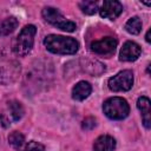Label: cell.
<instances>
[{
	"instance_id": "1",
	"label": "cell",
	"mask_w": 151,
	"mask_h": 151,
	"mask_svg": "<svg viewBox=\"0 0 151 151\" xmlns=\"http://www.w3.org/2000/svg\"><path fill=\"white\" fill-rule=\"evenodd\" d=\"M45 47L55 54H74L78 51V41L70 37L51 34L44 39Z\"/></svg>"
},
{
	"instance_id": "2",
	"label": "cell",
	"mask_w": 151,
	"mask_h": 151,
	"mask_svg": "<svg viewBox=\"0 0 151 151\" xmlns=\"http://www.w3.org/2000/svg\"><path fill=\"white\" fill-rule=\"evenodd\" d=\"M35 32H37V28L33 25H27L21 29V32L17 37L13 45V51L17 55L28 54V52L33 47Z\"/></svg>"
},
{
	"instance_id": "3",
	"label": "cell",
	"mask_w": 151,
	"mask_h": 151,
	"mask_svg": "<svg viewBox=\"0 0 151 151\" xmlns=\"http://www.w3.org/2000/svg\"><path fill=\"white\" fill-rule=\"evenodd\" d=\"M103 110H104V113L110 119L119 120V119H124L125 117H127L130 107L125 99L120 97H113V98L107 99L104 103Z\"/></svg>"
},
{
	"instance_id": "4",
	"label": "cell",
	"mask_w": 151,
	"mask_h": 151,
	"mask_svg": "<svg viewBox=\"0 0 151 151\" xmlns=\"http://www.w3.org/2000/svg\"><path fill=\"white\" fill-rule=\"evenodd\" d=\"M42 17L44 19L50 22L51 25L63 29V31H66V32H73L77 26L74 22L70 21V20H66L64 18V15L57 9V8H53V7H45L42 9Z\"/></svg>"
},
{
	"instance_id": "5",
	"label": "cell",
	"mask_w": 151,
	"mask_h": 151,
	"mask_svg": "<svg viewBox=\"0 0 151 151\" xmlns=\"http://www.w3.org/2000/svg\"><path fill=\"white\" fill-rule=\"evenodd\" d=\"M133 85V74L130 70H124L109 80V88L114 92L127 91Z\"/></svg>"
},
{
	"instance_id": "6",
	"label": "cell",
	"mask_w": 151,
	"mask_h": 151,
	"mask_svg": "<svg viewBox=\"0 0 151 151\" xmlns=\"http://www.w3.org/2000/svg\"><path fill=\"white\" fill-rule=\"evenodd\" d=\"M24 116V107L21 103L17 100H11L7 103V111L6 113H0V122L1 124L7 127L9 126L11 122H18Z\"/></svg>"
},
{
	"instance_id": "7",
	"label": "cell",
	"mask_w": 151,
	"mask_h": 151,
	"mask_svg": "<svg viewBox=\"0 0 151 151\" xmlns=\"http://www.w3.org/2000/svg\"><path fill=\"white\" fill-rule=\"evenodd\" d=\"M117 44L118 42L113 37H105L99 40H94L91 44V50L100 55H111L114 53Z\"/></svg>"
},
{
	"instance_id": "8",
	"label": "cell",
	"mask_w": 151,
	"mask_h": 151,
	"mask_svg": "<svg viewBox=\"0 0 151 151\" xmlns=\"http://www.w3.org/2000/svg\"><path fill=\"white\" fill-rule=\"evenodd\" d=\"M100 11V15L103 18H107L110 20L116 19L123 11V5L119 1H112V0H106L103 2Z\"/></svg>"
},
{
	"instance_id": "9",
	"label": "cell",
	"mask_w": 151,
	"mask_h": 151,
	"mask_svg": "<svg viewBox=\"0 0 151 151\" xmlns=\"http://www.w3.org/2000/svg\"><path fill=\"white\" fill-rule=\"evenodd\" d=\"M140 54V47L133 41H126L119 53V58L123 61H134Z\"/></svg>"
},
{
	"instance_id": "10",
	"label": "cell",
	"mask_w": 151,
	"mask_h": 151,
	"mask_svg": "<svg viewBox=\"0 0 151 151\" xmlns=\"http://www.w3.org/2000/svg\"><path fill=\"white\" fill-rule=\"evenodd\" d=\"M137 106L139 111L142 112V118H143V124L146 129H150V123H151V103L147 97H140L137 101Z\"/></svg>"
},
{
	"instance_id": "11",
	"label": "cell",
	"mask_w": 151,
	"mask_h": 151,
	"mask_svg": "<svg viewBox=\"0 0 151 151\" xmlns=\"http://www.w3.org/2000/svg\"><path fill=\"white\" fill-rule=\"evenodd\" d=\"M114 149H116V140L107 134L98 137L93 144L94 151H114Z\"/></svg>"
},
{
	"instance_id": "12",
	"label": "cell",
	"mask_w": 151,
	"mask_h": 151,
	"mask_svg": "<svg viewBox=\"0 0 151 151\" xmlns=\"http://www.w3.org/2000/svg\"><path fill=\"white\" fill-rule=\"evenodd\" d=\"M91 85L87 81H79L72 90V97L76 100H84L91 93Z\"/></svg>"
},
{
	"instance_id": "13",
	"label": "cell",
	"mask_w": 151,
	"mask_h": 151,
	"mask_svg": "<svg viewBox=\"0 0 151 151\" xmlns=\"http://www.w3.org/2000/svg\"><path fill=\"white\" fill-rule=\"evenodd\" d=\"M18 26V20L14 17L6 18L0 22V35H7L12 33Z\"/></svg>"
},
{
	"instance_id": "14",
	"label": "cell",
	"mask_w": 151,
	"mask_h": 151,
	"mask_svg": "<svg viewBox=\"0 0 151 151\" xmlns=\"http://www.w3.org/2000/svg\"><path fill=\"white\" fill-rule=\"evenodd\" d=\"M125 29L131 34H138L142 31V21L138 17H133L125 24Z\"/></svg>"
},
{
	"instance_id": "15",
	"label": "cell",
	"mask_w": 151,
	"mask_h": 151,
	"mask_svg": "<svg viewBox=\"0 0 151 151\" xmlns=\"http://www.w3.org/2000/svg\"><path fill=\"white\" fill-rule=\"evenodd\" d=\"M8 142L9 144L14 147V149H20L24 143H25V137L21 132H18V131H13L9 136H8Z\"/></svg>"
},
{
	"instance_id": "16",
	"label": "cell",
	"mask_w": 151,
	"mask_h": 151,
	"mask_svg": "<svg viewBox=\"0 0 151 151\" xmlns=\"http://www.w3.org/2000/svg\"><path fill=\"white\" fill-rule=\"evenodd\" d=\"M80 9L86 14H94L98 9V4L96 1H81L79 2Z\"/></svg>"
},
{
	"instance_id": "17",
	"label": "cell",
	"mask_w": 151,
	"mask_h": 151,
	"mask_svg": "<svg viewBox=\"0 0 151 151\" xmlns=\"http://www.w3.org/2000/svg\"><path fill=\"white\" fill-rule=\"evenodd\" d=\"M22 151H45V147L37 142H29Z\"/></svg>"
},
{
	"instance_id": "18",
	"label": "cell",
	"mask_w": 151,
	"mask_h": 151,
	"mask_svg": "<svg viewBox=\"0 0 151 151\" xmlns=\"http://www.w3.org/2000/svg\"><path fill=\"white\" fill-rule=\"evenodd\" d=\"M81 126H83L84 130H92L96 126V119L92 118V117H87V118L84 119Z\"/></svg>"
},
{
	"instance_id": "19",
	"label": "cell",
	"mask_w": 151,
	"mask_h": 151,
	"mask_svg": "<svg viewBox=\"0 0 151 151\" xmlns=\"http://www.w3.org/2000/svg\"><path fill=\"white\" fill-rule=\"evenodd\" d=\"M145 39H146V41L147 42H150L151 41V39H150V29L146 32V35H145Z\"/></svg>"
}]
</instances>
